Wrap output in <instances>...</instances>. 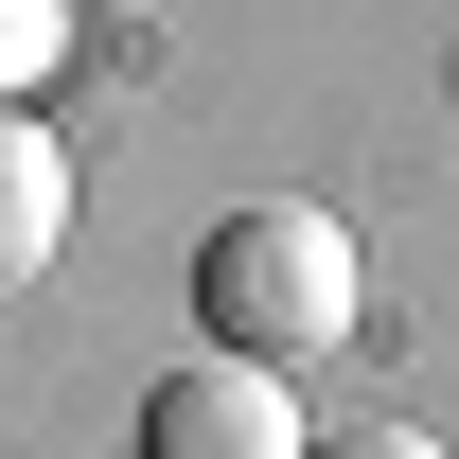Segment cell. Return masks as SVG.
<instances>
[{
  "mask_svg": "<svg viewBox=\"0 0 459 459\" xmlns=\"http://www.w3.org/2000/svg\"><path fill=\"white\" fill-rule=\"evenodd\" d=\"M300 459H442L424 424H336V442H300Z\"/></svg>",
  "mask_w": 459,
  "mask_h": 459,
  "instance_id": "cell-4",
  "label": "cell"
},
{
  "mask_svg": "<svg viewBox=\"0 0 459 459\" xmlns=\"http://www.w3.org/2000/svg\"><path fill=\"white\" fill-rule=\"evenodd\" d=\"M54 230H71V142H54L36 107H0V283H36Z\"/></svg>",
  "mask_w": 459,
  "mask_h": 459,
  "instance_id": "cell-3",
  "label": "cell"
},
{
  "mask_svg": "<svg viewBox=\"0 0 459 459\" xmlns=\"http://www.w3.org/2000/svg\"><path fill=\"white\" fill-rule=\"evenodd\" d=\"M142 459H300V406H283V371L195 353V371L142 389Z\"/></svg>",
  "mask_w": 459,
  "mask_h": 459,
  "instance_id": "cell-2",
  "label": "cell"
},
{
  "mask_svg": "<svg viewBox=\"0 0 459 459\" xmlns=\"http://www.w3.org/2000/svg\"><path fill=\"white\" fill-rule=\"evenodd\" d=\"M353 230L300 212V195H265V212H230L212 247H195V318H212V353H247V371H300V353L353 336Z\"/></svg>",
  "mask_w": 459,
  "mask_h": 459,
  "instance_id": "cell-1",
  "label": "cell"
}]
</instances>
